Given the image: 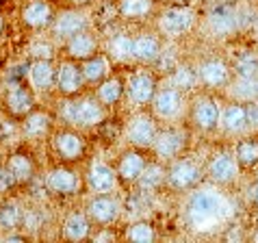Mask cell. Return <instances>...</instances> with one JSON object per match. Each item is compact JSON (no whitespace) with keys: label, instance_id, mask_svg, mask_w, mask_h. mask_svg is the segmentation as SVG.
Returning a JSON list of instances; mask_svg holds the SVG:
<instances>
[{"label":"cell","instance_id":"6da1fadb","mask_svg":"<svg viewBox=\"0 0 258 243\" xmlns=\"http://www.w3.org/2000/svg\"><path fill=\"white\" fill-rule=\"evenodd\" d=\"M63 122L70 126H76L81 131H96L102 122L111 115V111L100 102L94 96V91H85V94L72 98V100H63Z\"/></svg>","mask_w":258,"mask_h":243},{"label":"cell","instance_id":"7a4b0ae2","mask_svg":"<svg viewBox=\"0 0 258 243\" xmlns=\"http://www.w3.org/2000/svg\"><path fill=\"white\" fill-rule=\"evenodd\" d=\"M50 150H52L56 163H66V165H81L89 156V139L87 133L76 126L63 124L56 126L48 139Z\"/></svg>","mask_w":258,"mask_h":243},{"label":"cell","instance_id":"3957f363","mask_svg":"<svg viewBox=\"0 0 258 243\" xmlns=\"http://www.w3.org/2000/svg\"><path fill=\"white\" fill-rule=\"evenodd\" d=\"M44 189L56 202H70V200L87 194L85 174L78 169V165H66V163H54L46 171Z\"/></svg>","mask_w":258,"mask_h":243},{"label":"cell","instance_id":"277c9868","mask_svg":"<svg viewBox=\"0 0 258 243\" xmlns=\"http://www.w3.org/2000/svg\"><path fill=\"white\" fill-rule=\"evenodd\" d=\"M37 106V91L26 78H9L0 89V111L13 124H20Z\"/></svg>","mask_w":258,"mask_h":243},{"label":"cell","instance_id":"5b68a950","mask_svg":"<svg viewBox=\"0 0 258 243\" xmlns=\"http://www.w3.org/2000/svg\"><path fill=\"white\" fill-rule=\"evenodd\" d=\"M206 180L204 165L187 152L165 165V189L171 194H191Z\"/></svg>","mask_w":258,"mask_h":243},{"label":"cell","instance_id":"8992f818","mask_svg":"<svg viewBox=\"0 0 258 243\" xmlns=\"http://www.w3.org/2000/svg\"><path fill=\"white\" fill-rule=\"evenodd\" d=\"M156 31L165 39H182L198 26L196 5H178L167 3L156 11Z\"/></svg>","mask_w":258,"mask_h":243},{"label":"cell","instance_id":"52a82bcc","mask_svg":"<svg viewBox=\"0 0 258 243\" xmlns=\"http://www.w3.org/2000/svg\"><path fill=\"white\" fill-rule=\"evenodd\" d=\"M187 126L191 133L198 135H213L219 131V117H221V102L213 91H202L189 98L187 104Z\"/></svg>","mask_w":258,"mask_h":243},{"label":"cell","instance_id":"ba28073f","mask_svg":"<svg viewBox=\"0 0 258 243\" xmlns=\"http://www.w3.org/2000/svg\"><path fill=\"white\" fill-rule=\"evenodd\" d=\"M191 148V128L187 124H178V122H171V124H165L159 128V135H156V141L150 154H152L154 161L161 163H171L178 156L187 154Z\"/></svg>","mask_w":258,"mask_h":243},{"label":"cell","instance_id":"9c48e42d","mask_svg":"<svg viewBox=\"0 0 258 243\" xmlns=\"http://www.w3.org/2000/svg\"><path fill=\"white\" fill-rule=\"evenodd\" d=\"M193 66H196V72H198V83L204 91L217 94V91L230 87L234 83L232 63H228L219 54H204Z\"/></svg>","mask_w":258,"mask_h":243},{"label":"cell","instance_id":"30bf717a","mask_svg":"<svg viewBox=\"0 0 258 243\" xmlns=\"http://www.w3.org/2000/svg\"><path fill=\"white\" fill-rule=\"evenodd\" d=\"M161 87V78L148 66H135L126 76V102L135 109H150L156 89Z\"/></svg>","mask_w":258,"mask_h":243},{"label":"cell","instance_id":"8fae6325","mask_svg":"<svg viewBox=\"0 0 258 243\" xmlns=\"http://www.w3.org/2000/svg\"><path fill=\"white\" fill-rule=\"evenodd\" d=\"M3 169L9 174L13 187L18 191L33 185V180L39 174V163L28 146H16L3 159Z\"/></svg>","mask_w":258,"mask_h":243},{"label":"cell","instance_id":"7c38bea8","mask_svg":"<svg viewBox=\"0 0 258 243\" xmlns=\"http://www.w3.org/2000/svg\"><path fill=\"white\" fill-rule=\"evenodd\" d=\"M187 104H189L187 91L165 83L156 89L152 104H150V111H152L154 117L163 122V124H171V122H180V117L187 113Z\"/></svg>","mask_w":258,"mask_h":243},{"label":"cell","instance_id":"4fadbf2b","mask_svg":"<svg viewBox=\"0 0 258 243\" xmlns=\"http://www.w3.org/2000/svg\"><path fill=\"white\" fill-rule=\"evenodd\" d=\"M159 128H161V122L154 117L152 111L137 109L124 122V139L128 141V146L150 152L156 141V135H159Z\"/></svg>","mask_w":258,"mask_h":243},{"label":"cell","instance_id":"5bb4252c","mask_svg":"<svg viewBox=\"0 0 258 243\" xmlns=\"http://www.w3.org/2000/svg\"><path fill=\"white\" fill-rule=\"evenodd\" d=\"M83 209L96 230H102V228H113L117 224L124 206L115 191V194H91Z\"/></svg>","mask_w":258,"mask_h":243},{"label":"cell","instance_id":"9a60e30c","mask_svg":"<svg viewBox=\"0 0 258 243\" xmlns=\"http://www.w3.org/2000/svg\"><path fill=\"white\" fill-rule=\"evenodd\" d=\"M150 159H152V154L148 152V150H141V148H133L128 146L124 148L121 152L115 156V161H113V167L117 171V180H119V189H131L137 185V180L141 178V174L146 171Z\"/></svg>","mask_w":258,"mask_h":243},{"label":"cell","instance_id":"2e32d148","mask_svg":"<svg viewBox=\"0 0 258 243\" xmlns=\"http://www.w3.org/2000/svg\"><path fill=\"white\" fill-rule=\"evenodd\" d=\"M89 91L83 76V68L78 61L59 56L56 59V72H54V94L61 100H72L76 96Z\"/></svg>","mask_w":258,"mask_h":243},{"label":"cell","instance_id":"e0dca14e","mask_svg":"<svg viewBox=\"0 0 258 243\" xmlns=\"http://www.w3.org/2000/svg\"><path fill=\"white\" fill-rule=\"evenodd\" d=\"M165 39L156 28L139 31L133 35V66L156 68L165 54Z\"/></svg>","mask_w":258,"mask_h":243},{"label":"cell","instance_id":"ac0fdd59","mask_svg":"<svg viewBox=\"0 0 258 243\" xmlns=\"http://www.w3.org/2000/svg\"><path fill=\"white\" fill-rule=\"evenodd\" d=\"M59 5L52 0H26L20 7V24L28 33H48V28L52 26Z\"/></svg>","mask_w":258,"mask_h":243},{"label":"cell","instance_id":"d6986e66","mask_svg":"<svg viewBox=\"0 0 258 243\" xmlns=\"http://www.w3.org/2000/svg\"><path fill=\"white\" fill-rule=\"evenodd\" d=\"M98 52H102V35L94 26L72 35L70 39L59 44V56H66V59L78 61V63L87 61L89 56H94Z\"/></svg>","mask_w":258,"mask_h":243},{"label":"cell","instance_id":"ffe728a7","mask_svg":"<svg viewBox=\"0 0 258 243\" xmlns=\"http://www.w3.org/2000/svg\"><path fill=\"white\" fill-rule=\"evenodd\" d=\"M204 171L206 180L217 187H232L243 174L232 150H217L215 154H211V159L204 163Z\"/></svg>","mask_w":258,"mask_h":243},{"label":"cell","instance_id":"44dd1931","mask_svg":"<svg viewBox=\"0 0 258 243\" xmlns=\"http://www.w3.org/2000/svg\"><path fill=\"white\" fill-rule=\"evenodd\" d=\"M89 26H94V22H91V18L87 16L85 9H68V7H59L52 26L48 28V37L52 39L54 44H63V41L70 39L72 35L81 33Z\"/></svg>","mask_w":258,"mask_h":243},{"label":"cell","instance_id":"7402d4cb","mask_svg":"<svg viewBox=\"0 0 258 243\" xmlns=\"http://www.w3.org/2000/svg\"><path fill=\"white\" fill-rule=\"evenodd\" d=\"M206 24L217 37H230L241 24V13L234 0H215L211 11L206 13Z\"/></svg>","mask_w":258,"mask_h":243},{"label":"cell","instance_id":"603a6c76","mask_svg":"<svg viewBox=\"0 0 258 243\" xmlns=\"http://www.w3.org/2000/svg\"><path fill=\"white\" fill-rule=\"evenodd\" d=\"M83 174L89 194H115V191H119L117 171L109 161H89Z\"/></svg>","mask_w":258,"mask_h":243},{"label":"cell","instance_id":"cb8c5ba5","mask_svg":"<svg viewBox=\"0 0 258 243\" xmlns=\"http://www.w3.org/2000/svg\"><path fill=\"white\" fill-rule=\"evenodd\" d=\"M221 209H224V202H221V198L217 194L204 191V189L200 191V187L191 191V198L187 202V215L193 224H204V221L219 217Z\"/></svg>","mask_w":258,"mask_h":243},{"label":"cell","instance_id":"d4e9b609","mask_svg":"<svg viewBox=\"0 0 258 243\" xmlns=\"http://www.w3.org/2000/svg\"><path fill=\"white\" fill-rule=\"evenodd\" d=\"M219 131L224 135H228V137H234V139L249 133L245 100H228V102L221 104Z\"/></svg>","mask_w":258,"mask_h":243},{"label":"cell","instance_id":"484cf974","mask_svg":"<svg viewBox=\"0 0 258 243\" xmlns=\"http://www.w3.org/2000/svg\"><path fill=\"white\" fill-rule=\"evenodd\" d=\"M94 230L96 228L89 221L83 206L70 209L66 215H63L61 226H59V234H61V239H66V241H87L94 237Z\"/></svg>","mask_w":258,"mask_h":243},{"label":"cell","instance_id":"4316f807","mask_svg":"<svg viewBox=\"0 0 258 243\" xmlns=\"http://www.w3.org/2000/svg\"><path fill=\"white\" fill-rule=\"evenodd\" d=\"M56 117L50 113L48 109H41L37 106L35 111H31L28 115L20 122V131H22L24 139L28 141H44V139H50V135L56 128Z\"/></svg>","mask_w":258,"mask_h":243},{"label":"cell","instance_id":"83f0119b","mask_svg":"<svg viewBox=\"0 0 258 243\" xmlns=\"http://www.w3.org/2000/svg\"><path fill=\"white\" fill-rule=\"evenodd\" d=\"M54 72H56V59H46V56L28 59L26 81L37 91V96L39 94L46 96L54 91Z\"/></svg>","mask_w":258,"mask_h":243},{"label":"cell","instance_id":"f1b7e54d","mask_svg":"<svg viewBox=\"0 0 258 243\" xmlns=\"http://www.w3.org/2000/svg\"><path fill=\"white\" fill-rule=\"evenodd\" d=\"M91 91H94V96L113 113L126 100V76L121 72H111Z\"/></svg>","mask_w":258,"mask_h":243},{"label":"cell","instance_id":"f546056e","mask_svg":"<svg viewBox=\"0 0 258 243\" xmlns=\"http://www.w3.org/2000/svg\"><path fill=\"white\" fill-rule=\"evenodd\" d=\"M115 9L121 22L139 24L156 16L159 0H115Z\"/></svg>","mask_w":258,"mask_h":243},{"label":"cell","instance_id":"4dcf8cb0","mask_svg":"<svg viewBox=\"0 0 258 243\" xmlns=\"http://www.w3.org/2000/svg\"><path fill=\"white\" fill-rule=\"evenodd\" d=\"M102 50L111 56L113 63H119V66L133 63V33L111 31L106 37H102Z\"/></svg>","mask_w":258,"mask_h":243},{"label":"cell","instance_id":"1f68e13d","mask_svg":"<svg viewBox=\"0 0 258 243\" xmlns=\"http://www.w3.org/2000/svg\"><path fill=\"white\" fill-rule=\"evenodd\" d=\"M232 152L236 156V163L243 174H249V171L258 169V131L245 133L241 137H236Z\"/></svg>","mask_w":258,"mask_h":243},{"label":"cell","instance_id":"d6a6232c","mask_svg":"<svg viewBox=\"0 0 258 243\" xmlns=\"http://www.w3.org/2000/svg\"><path fill=\"white\" fill-rule=\"evenodd\" d=\"M26 209L11 196H3L0 200V230L5 234L13 230H24Z\"/></svg>","mask_w":258,"mask_h":243},{"label":"cell","instance_id":"836d02e7","mask_svg":"<svg viewBox=\"0 0 258 243\" xmlns=\"http://www.w3.org/2000/svg\"><path fill=\"white\" fill-rule=\"evenodd\" d=\"M81 68H83V76H85L87 87L94 89L98 83H102L104 78L113 72V61H111V56L102 50V52L89 56L87 61H83Z\"/></svg>","mask_w":258,"mask_h":243},{"label":"cell","instance_id":"e575fe53","mask_svg":"<svg viewBox=\"0 0 258 243\" xmlns=\"http://www.w3.org/2000/svg\"><path fill=\"white\" fill-rule=\"evenodd\" d=\"M161 189H165V163L150 159L146 171L141 174L133 191L135 194H159Z\"/></svg>","mask_w":258,"mask_h":243},{"label":"cell","instance_id":"d590c367","mask_svg":"<svg viewBox=\"0 0 258 243\" xmlns=\"http://www.w3.org/2000/svg\"><path fill=\"white\" fill-rule=\"evenodd\" d=\"M169 85L182 89V91H196L200 89V83H198V72H196V66L191 61H182V63H176L174 68L169 70Z\"/></svg>","mask_w":258,"mask_h":243},{"label":"cell","instance_id":"8d00e7d4","mask_svg":"<svg viewBox=\"0 0 258 243\" xmlns=\"http://www.w3.org/2000/svg\"><path fill=\"white\" fill-rule=\"evenodd\" d=\"M121 237L133 243H154L159 239V228L150 219H135L124 228Z\"/></svg>","mask_w":258,"mask_h":243},{"label":"cell","instance_id":"74e56055","mask_svg":"<svg viewBox=\"0 0 258 243\" xmlns=\"http://www.w3.org/2000/svg\"><path fill=\"white\" fill-rule=\"evenodd\" d=\"M234 78L239 81H256L258 76V54L256 52H241L232 61Z\"/></svg>","mask_w":258,"mask_h":243},{"label":"cell","instance_id":"f35d334b","mask_svg":"<svg viewBox=\"0 0 258 243\" xmlns=\"http://www.w3.org/2000/svg\"><path fill=\"white\" fill-rule=\"evenodd\" d=\"M245 109H247V126H249V133L258 131V98H247L245 100Z\"/></svg>","mask_w":258,"mask_h":243},{"label":"cell","instance_id":"ab89813d","mask_svg":"<svg viewBox=\"0 0 258 243\" xmlns=\"http://www.w3.org/2000/svg\"><path fill=\"white\" fill-rule=\"evenodd\" d=\"M98 0H59V7H68V9H85L87 11L89 7H94Z\"/></svg>","mask_w":258,"mask_h":243},{"label":"cell","instance_id":"60d3db41","mask_svg":"<svg viewBox=\"0 0 258 243\" xmlns=\"http://www.w3.org/2000/svg\"><path fill=\"white\" fill-rule=\"evenodd\" d=\"M5 31H7V18H5V13H0V37L5 35Z\"/></svg>","mask_w":258,"mask_h":243},{"label":"cell","instance_id":"b9f144b4","mask_svg":"<svg viewBox=\"0 0 258 243\" xmlns=\"http://www.w3.org/2000/svg\"><path fill=\"white\" fill-rule=\"evenodd\" d=\"M247 239H249V241H256V243H258V226L254 228V230H249V232H247Z\"/></svg>","mask_w":258,"mask_h":243},{"label":"cell","instance_id":"7bdbcfd3","mask_svg":"<svg viewBox=\"0 0 258 243\" xmlns=\"http://www.w3.org/2000/svg\"><path fill=\"white\" fill-rule=\"evenodd\" d=\"M11 3H13V0H0V13H5L7 9H9Z\"/></svg>","mask_w":258,"mask_h":243},{"label":"cell","instance_id":"ee69618b","mask_svg":"<svg viewBox=\"0 0 258 243\" xmlns=\"http://www.w3.org/2000/svg\"><path fill=\"white\" fill-rule=\"evenodd\" d=\"M167 3H178V5H196V0H167Z\"/></svg>","mask_w":258,"mask_h":243},{"label":"cell","instance_id":"f6af8a7d","mask_svg":"<svg viewBox=\"0 0 258 243\" xmlns=\"http://www.w3.org/2000/svg\"><path fill=\"white\" fill-rule=\"evenodd\" d=\"M252 209H254V213H258V191H256V196L252 198Z\"/></svg>","mask_w":258,"mask_h":243},{"label":"cell","instance_id":"bcb514c9","mask_svg":"<svg viewBox=\"0 0 258 243\" xmlns=\"http://www.w3.org/2000/svg\"><path fill=\"white\" fill-rule=\"evenodd\" d=\"M256 98H258V76H256Z\"/></svg>","mask_w":258,"mask_h":243},{"label":"cell","instance_id":"7dc6e473","mask_svg":"<svg viewBox=\"0 0 258 243\" xmlns=\"http://www.w3.org/2000/svg\"><path fill=\"white\" fill-rule=\"evenodd\" d=\"M0 165H3V161H0Z\"/></svg>","mask_w":258,"mask_h":243}]
</instances>
